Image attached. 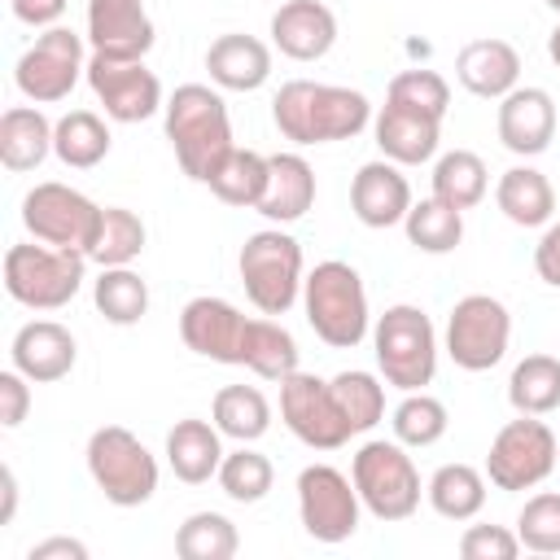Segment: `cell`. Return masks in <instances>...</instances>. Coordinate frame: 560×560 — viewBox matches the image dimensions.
<instances>
[{"instance_id": "cell-25", "label": "cell", "mask_w": 560, "mask_h": 560, "mask_svg": "<svg viewBox=\"0 0 560 560\" xmlns=\"http://www.w3.org/2000/svg\"><path fill=\"white\" fill-rule=\"evenodd\" d=\"M223 433L214 420H197L184 416L175 420V429L166 433V464L184 486H206L210 477H219L223 464Z\"/></svg>"}, {"instance_id": "cell-7", "label": "cell", "mask_w": 560, "mask_h": 560, "mask_svg": "<svg viewBox=\"0 0 560 560\" xmlns=\"http://www.w3.org/2000/svg\"><path fill=\"white\" fill-rule=\"evenodd\" d=\"M88 477L96 481V490L114 503V508H140L153 499L158 490V459L149 455V446L122 429V424H101L88 438Z\"/></svg>"}, {"instance_id": "cell-46", "label": "cell", "mask_w": 560, "mask_h": 560, "mask_svg": "<svg viewBox=\"0 0 560 560\" xmlns=\"http://www.w3.org/2000/svg\"><path fill=\"white\" fill-rule=\"evenodd\" d=\"M31 411V385L18 368H4L0 372V424L4 429H18Z\"/></svg>"}, {"instance_id": "cell-41", "label": "cell", "mask_w": 560, "mask_h": 560, "mask_svg": "<svg viewBox=\"0 0 560 560\" xmlns=\"http://www.w3.org/2000/svg\"><path fill=\"white\" fill-rule=\"evenodd\" d=\"M219 490L232 499V503H258V499H267L271 494V481H276V468H271V459L262 455V451H254L249 442H241L236 451H228L223 455V464H219Z\"/></svg>"}, {"instance_id": "cell-29", "label": "cell", "mask_w": 560, "mask_h": 560, "mask_svg": "<svg viewBox=\"0 0 560 560\" xmlns=\"http://www.w3.org/2000/svg\"><path fill=\"white\" fill-rule=\"evenodd\" d=\"M298 341L284 324H276L271 315H249V332H245V359L241 368H249L262 381H284L298 372Z\"/></svg>"}, {"instance_id": "cell-49", "label": "cell", "mask_w": 560, "mask_h": 560, "mask_svg": "<svg viewBox=\"0 0 560 560\" xmlns=\"http://www.w3.org/2000/svg\"><path fill=\"white\" fill-rule=\"evenodd\" d=\"M26 560H88V542L57 534V538H44V542H35V547L26 551Z\"/></svg>"}, {"instance_id": "cell-3", "label": "cell", "mask_w": 560, "mask_h": 560, "mask_svg": "<svg viewBox=\"0 0 560 560\" xmlns=\"http://www.w3.org/2000/svg\"><path fill=\"white\" fill-rule=\"evenodd\" d=\"M302 311L311 332L332 346V350H354L368 332H372V311H368V289L363 276L341 262V258H324L306 271L302 280Z\"/></svg>"}, {"instance_id": "cell-23", "label": "cell", "mask_w": 560, "mask_h": 560, "mask_svg": "<svg viewBox=\"0 0 560 560\" xmlns=\"http://www.w3.org/2000/svg\"><path fill=\"white\" fill-rule=\"evenodd\" d=\"M206 70L223 92H258L271 79V48L258 35L228 31L206 48Z\"/></svg>"}, {"instance_id": "cell-37", "label": "cell", "mask_w": 560, "mask_h": 560, "mask_svg": "<svg viewBox=\"0 0 560 560\" xmlns=\"http://www.w3.org/2000/svg\"><path fill=\"white\" fill-rule=\"evenodd\" d=\"M223 206H241V210H258L262 192H267V158L254 149H232L228 162L214 171V179L206 184Z\"/></svg>"}, {"instance_id": "cell-33", "label": "cell", "mask_w": 560, "mask_h": 560, "mask_svg": "<svg viewBox=\"0 0 560 560\" xmlns=\"http://www.w3.org/2000/svg\"><path fill=\"white\" fill-rule=\"evenodd\" d=\"M508 402L516 416H547L560 407V359L525 354L508 376Z\"/></svg>"}, {"instance_id": "cell-19", "label": "cell", "mask_w": 560, "mask_h": 560, "mask_svg": "<svg viewBox=\"0 0 560 560\" xmlns=\"http://www.w3.org/2000/svg\"><path fill=\"white\" fill-rule=\"evenodd\" d=\"M494 131H499L508 153L538 158L551 144V136H556V101H551V92H542V88H512L499 101Z\"/></svg>"}, {"instance_id": "cell-24", "label": "cell", "mask_w": 560, "mask_h": 560, "mask_svg": "<svg viewBox=\"0 0 560 560\" xmlns=\"http://www.w3.org/2000/svg\"><path fill=\"white\" fill-rule=\"evenodd\" d=\"M372 136H376L381 158H389L398 166H420V162H433L438 158L442 122L438 118H424V114H411V109H398V105L385 101L381 114L372 118Z\"/></svg>"}, {"instance_id": "cell-40", "label": "cell", "mask_w": 560, "mask_h": 560, "mask_svg": "<svg viewBox=\"0 0 560 560\" xmlns=\"http://www.w3.org/2000/svg\"><path fill=\"white\" fill-rule=\"evenodd\" d=\"M236 547H241V534L223 512H192L175 529V556L179 560H232Z\"/></svg>"}, {"instance_id": "cell-2", "label": "cell", "mask_w": 560, "mask_h": 560, "mask_svg": "<svg viewBox=\"0 0 560 560\" xmlns=\"http://www.w3.org/2000/svg\"><path fill=\"white\" fill-rule=\"evenodd\" d=\"M276 131L293 144H332L354 140L372 122V101L341 83L289 79L271 101Z\"/></svg>"}, {"instance_id": "cell-14", "label": "cell", "mask_w": 560, "mask_h": 560, "mask_svg": "<svg viewBox=\"0 0 560 560\" xmlns=\"http://www.w3.org/2000/svg\"><path fill=\"white\" fill-rule=\"evenodd\" d=\"M280 420L311 451H337L354 438V429L346 424V416L332 398V385L311 372H293L280 381Z\"/></svg>"}, {"instance_id": "cell-51", "label": "cell", "mask_w": 560, "mask_h": 560, "mask_svg": "<svg viewBox=\"0 0 560 560\" xmlns=\"http://www.w3.org/2000/svg\"><path fill=\"white\" fill-rule=\"evenodd\" d=\"M547 57H551V61L560 66V26H556V31L547 35Z\"/></svg>"}, {"instance_id": "cell-45", "label": "cell", "mask_w": 560, "mask_h": 560, "mask_svg": "<svg viewBox=\"0 0 560 560\" xmlns=\"http://www.w3.org/2000/svg\"><path fill=\"white\" fill-rule=\"evenodd\" d=\"M459 556L464 560H516L521 538L516 529H503V525H468L459 534Z\"/></svg>"}, {"instance_id": "cell-28", "label": "cell", "mask_w": 560, "mask_h": 560, "mask_svg": "<svg viewBox=\"0 0 560 560\" xmlns=\"http://www.w3.org/2000/svg\"><path fill=\"white\" fill-rule=\"evenodd\" d=\"M52 127L57 122H48L39 105L4 109V118H0V162H4V171H13V175L35 171L52 153Z\"/></svg>"}, {"instance_id": "cell-27", "label": "cell", "mask_w": 560, "mask_h": 560, "mask_svg": "<svg viewBox=\"0 0 560 560\" xmlns=\"http://www.w3.org/2000/svg\"><path fill=\"white\" fill-rule=\"evenodd\" d=\"M494 206L516 228H547L556 219V188L538 166H508L494 184Z\"/></svg>"}, {"instance_id": "cell-35", "label": "cell", "mask_w": 560, "mask_h": 560, "mask_svg": "<svg viewBox=\"0 0 560 560\" xmlns=\"http://www.w3.org/2000/svg\"><path fill=\"white\" fill-rule=\"evenodd\" d=\"M92 302L109 324L131 328L149 315V284L131 267H101V276L92 280Z\"/></svg>"}, {"instance_id": "cell-11", "label": "cell", "mask_w": 560, "mask_h": 560, "mask_svg": "<svg viewBox=\"0 0 560 560\" xmlns=\"http://www.w3.org/2000/svg\"><path fill=\"white\" fill-rule=\"evenodd\" d=\"M512 341V315L490 293H468L446 315V354L464 372H490Z\"/></svg>"}, {"instance_id": "cell-1", "label": "cell", "mask_w": 560, "mask_h": 560, "mask_svg": "<svg viewBox=\"0 0 560 560\" xmlns=\"http://www.w3.org/2000/svg\"><path fill=\"white\" fill-rule=\"evenodd\" d=\"M162 127H166V140L175 149L179 171L192 184H210L214 171L236 149L228 101L210 83H179L162 105Z\"/></svg>"}, {"instance_id": "cell-52", "label": "cell", "mask_w": 560, "mask_h": 560, "mask_svg": "<svg viewBox=\"0 0 560 560\" xmlns=\"http://www.w3.org/2000/svg\"><path fill=\"white\" fill-rule=\"evenodd\" d=\"M547 4H551V9H556V13H560V0H547Z\"/></svg>"}, {"instance_id": "cell-4", "label": "cell", "mask_w": 560, "mask_h": 560, "mask_svg": "<svg viewBox=\"0 0 560 560\" xmlns=\"http://www.w3.org/2000/svg\"><path fill=\"white\" fill-rule=\"evenodd\" d=\"M372 354H376V368H381L385 385H394L402 394L433 385V372H438L433 319L411 302L389 306L372 324Z\"/></svg>"}, {"instance_id": "cell-44", "label": "cell", "mask_w": 560, "mask_h": 560, "mask_svg": "<svg viewBox=\"0 0 560 560\" xmlns=\"http://www.w3.org/2000/svg\"><path fill=\"white\" fill-rule=\"evenodd\" d=\"M516 538L525 551H538V556L560 551V494L556 490L525 499V508L516 512Z\"/></svg>"}, {"instance_id": "cell-36", "label": "cell", "mask_w": 560, "mask_h": 560, "mask_svg": "<svg viewBox=\"0 0 560 560\" xmlns=\"http://www.w3.org/2000/svg\"><path fill=\"white\" fill-rule=\"evenodd\" d=\"M402 228L420 254H451L464 241V210H451L446 201L424 197V201H411Z\"/></svg>"}, {"instance_id": "cell-18", "label": "cell", "mask_w": 560, "mask_h": 560, "mask_svg": "<svg viewBox=\"0 0 560 560\" xmlns=\"http://www.w3.org/2000/svg\"><path fill=\"white\" fill-rule=\"evenodd\" d=\"M79 359V346H74V332L57 319H31L13 332V346H9V363L31 381V385H52L61 376H70Z\"/></svg>"}, {"instance_id": "cell-5", "label": "cell", "mask_w": 560, "mask_h": 560, "mask_svg": "<svg viewBox=\"0 0 560 560\" xmlns=\"http://www.w3.org/2000/svg\"><path fill=\"white\" fill-rule=\"evenodd\" d=\"M88 262H92L88 254L52 249L44 241L9 245L4 249V293L18 306H31V311H61L83 289Z\"/></svg>"}, {"instance_id": "cell-34", "label": "cell", "mask_w": 560, "mask_h": 560, "mask_svg": "<svg viewBox=\"0 0 560 560\" xmlns=\"http://www.w3.org/2000/svg\"><path fill=\"white\" fill-rule=\"evenodd\" d=\"M490 188L486 162L472 149H451L433 162V197L446 201L451 210H472Z\"/></svg>"}, {"instance_id": "cell-9", "label": "cell", "mask_w": 560, "mask_h": 560, "mask_svg": "<svg viewBox=\"0 0 560 560\" xmlns=\"http://www.w3.org/2000/svg\"><path fill=\"white\" fill-rule=\"evenodd\" d=\"M101 210L88 192L70 188V184H57V179H44L35 184L26 197H22V223L35 241L52 245V249H79V254H92L96 245V232H101Z\"/></svg>"}, {"instance_id": "cell-22", "label": "cell", "mask_w": 560, "mask_h": 560, "mask_svg": "<svg viewBox=\"0 0 560 560\" xmlns=\"http://www.w3.org/2000/svg\"><path fill=\"white\" fill-rule=\"evenodd\" d=\"M455 79L464 92L481 101H503L512 88H521V52L508 39H472L455 57Z\"/></svg>"}, {"instance_id": "cell-32", "label": "cell", "mask_w": 560, "mask_h": 560, "mask_svg": "<svg viewBox=\"0 0 560 560\" xmlns=\"http://www.w3.org/2000/svg\"><path fill=\"white\" fill-rule=\"evenodd\" d=\"M424 494L442 521H472L486 508V472L472 464H442L429 477Z\"/></svg>"}, {"instance_id": "cell-13", "label": "cell", "mask_w": 560, "mask_h": 560, "mask_svg": "<svg viewBox=\"0 0 560 560\" xmlns=\"http://www.w3.org/2000/svg\"><path fill=\"white\" fill-rule=\"evenodd\" d=\"M359 512H363V499H359L354 481L341 468H332V464H306L298 472V516H302V529L315 542L337 547V542L354 538Z\"/></svg>"}, {"instance_id": "cell-38", "label": "cell", "mask_w": 560, "mask_h": 560, "mask_svg": "<svg viewBox=\"0 0 560 560\" xmlns=\"http://www.w3.org/2000/svg\"><path fill=\"white\" fill-rule=\"evenodd\" d=\"M149 232H144V219L127 206H105L101 210V232H96V245H92V262L96 267H131L144 249Z\"/></svg>"}, {"instance_id": "cell-48", "label": "cell", "mask_w": 560, "mask_h": 560, "mask_svg": "<svg viewBox=\"0 0 560 560\" xmlns=\"http://www.w3.org/2000/svg\"><path fill=\"white\" fill-rule=\"evenodd\" d=\"M9 9L26 26H57L66 13V0H9Z\"/></svg>"}, {"instance_id": "cell-50", "label": "cell", "mask_w": 560, "mask_h": 560, "mask_svg": "<svg viewBox=\"0 0 560 560\" xmlns=\"http://www.w3.org/2000/svg\"><path fill=\"white\" fill-rule=\"evenodd\" d=\"M0 486H4V508H0V525H9V521H13V512H18V477H13V468H9V464L0 468Z\"/></svg>"}, {"instance_id": "cell-31", "label": "cell", "mask_w": 560, "mask_h": 560, "mask_svg": "<svg viewBox=\"0 0 560 560\" xmlns=\"http://www.w3.org/2000/svg\"><path fill=\"white\" fill-rule=\"evenodd\" d=\"M210 420L232 442H258L271 429V402L258 385H223L210 402Z\"/></svg>"}, {"instance_id": "cell-10", "label": "cell", "mask_w": 560, "mask_h": 560, "mask_svg": "<svg viewBox=\"0 0 560 560\" xmlns=\"http://www.w3.org/2000/svg\"><path fill=\"white\" fill-rule=\"evenodd\" d=\"M556 468H560V442L538 416L508 420L494 433L490 455H486V481L494 490H508V494L542 486Z\"/></svg>"}, {"instance_id": "cell-39", "label": "cell", "mask_w": 560, "mask_h": 560, "mask_svg": "<svg viewBox=\"0 0 560 560\" xmlns=\"http://www.w3.org/2000/svg\"><path fill=\"white\" fill-rule=\"evenodd\" d=\"M389 424H394V438H398L402 446L424 451V446H433V442L446 438L451 411H446L442 398H433V394H424V389H411V394H402V402L394 407Z\"/></svg>"}, {"instance_id": "cell-12", "label": "cell", "mask_w": 560, "mask_h": 560, "mask_svg": "<svg viewBox=\"0 0 560 560\" xmlns=\"http://www.w3.org/2000/svg\"><path fill=\"white\" fill-rule=\"evenodd\" d=\"M79 74H88L83 61V35H74L70 26H44V35H35V44L18 57L13 66V83L26 101L35 105H57L74 92Z\"/></svg>"}, {"instance_id": "cell-16", "label": "cell", "mask_w": 560, "mask_h": 560, "mask_svg": "<svg viewBox=\"0 0 560 560\" xmlns=\"http://www.w3.org/2000/svg\"><path fill=\"white\" fill-rule=\"evenodd\" d=\"M245 332H249V315H241L228 298L201 293V298H188L184 311H179V337L201 359L241 368V359H245Z\"/></svg>"}, {"instance_id": "cell-17", "label": "cell", "mask_w": 560, "mask_h": 560, "mask_svg": "<svg viewBox=\"0 0 560 560\" xmlns=\"http://www.w3.org/2000/svg\"><path fill=\"white\" fill-rule=\"evenodd\" d=\"M158 31L144 0H88V44L101 57L144 61Z\"/></svg>"}, {"instance_id": "cell-26", "label": "cell", "mask_w": 560, "mask_h": 560, "mask_svg": "<svg viewBox=\"0 0 560 560\" xmlns=\"http://www.w3.org/2000/svg\"><path fill=\"white\" fill-rule=\"evenodd\" d=\"M315 206V171L302 153H271L267 158V192L258 214L271 223H298Z\"/></svg>"}, {"instance_id": "cell-8", "label": "cell", "mask_w": 560, "mask_h": 560, "mask_svg": "<svg viewBox=\"0 0 560 560\" xmlns=\"http://www.w3.org/2000/svg\"><path fill=\"white\" fill-rule=\"evenodd\" d=\"M350 481H354L363 508L385 525L407 521L420 508V472H416V464L398 438L394 442H385V438L363 442L350 459Z\"/></svg>"}, {"instance_id": "cell-30", "label": "cell", "mask_w": 560, "mask_h": 560, "mask_svg": "<svg viewBox=\"0 0 560 560\" xmlns=\"http://www.w3.org/2000/svg\"><path fill=\"white\" fill-rule=\"evenodd\" d=\"M52 153H57V162L70 166V171H92V166H101L105 153H109V127H105V118L92 114V109H70V114H61L57 127H52Z\"/></svg>"}, {"instance_id": "cell-21", "label": "cell", "mask_w": 560, "mask_h": 560, "mask_svg": "<svg viewBox=\"0 0 560 560\" xmlns=\"http://www.w3.org/2000/svg\"><path fill=\"white\" fill-rule=\"evenodd\" d=\"M271 44L289 61H319L337 44V13L319 0H284L271 13Z\"/></svg>"}, {"instance_id": "cell-20", "label": "cell", "mask_w": 560, "mask_h": 560, "mask_svg": "<svg viewBox=\"0 0 560 560\" xmlns=\"http://www.w3.org/2000/svg\"><path fill=\"white\" fill-rule=\"evenodd\" d=\"M350 210L363 228H394L407 219L411 210V184L407 175L398 171V162L389 158H376V162H363L350 179Z\"/></svg>"}, {"instance_id": "cell-47", "label": "cell", "mask_w": 560, "mask_h": 560, "mask_svg": "<svg viewBox=\"0 0 560 560\" xmlns=\"http://www.w3.org/2000/svg\"><path fill=\"white\" fill-rule=\"evenodd\" d=\"M534 271H538L542 284L560 289V219H551V223L542 228V236H538V245H534Z\"/></svg>"}, {"instance_id": "cell-15", "label": "cell", "mask_w": 560, "mask_h": 560, "mask_svg": "<svg viewBox=\"0 0 560 560\" xmlns=\"http://www.w3.org/2000/svg\"><path fill=\"white\" fill-rule=\"evenodd\" d=\"M88 88L105 105V118H114V122H144L166 105L162 83L144 61H118V57L92 52Z\"/></svg>"}, {"instance_id": "cell-42", "label": "cell", "mask_w": 560, "mask_h": 560, "mask_svg": "<svg viewBox=\"0 0 560 560\" xmlns=\"http://www.w3.org/2000/svg\"><path fill=\"white\" fill-rule=\"evenodd\" d=\"M328 385H332V398H337V407L354 433H368L385 420V385L372 372L350 368V372H337Z\"/></svg>"}, {"instance_id": "cell-43", "label": "cell", "mask_w": 560, "mask_h": 560, "mask_svg": "<svg viewBox=\"0 0 560 560\" xmlns=\"http://www.w3.org/2000/svg\"><path fill=\"white\" fill-rule=\"evenodd\" d=\"M389 105L398 109H411V114H424V118H446L451 109V83L438 74V70H402L389 79V92H385Z\"/></svg>"}, {"instance_id": "cell-6", "label": "cell", "mask_w": 560, "mask_h": 560, "mask_svg": "<svg viewBox=\"0 0 560 560\" xmlns=\"http://www.w3.org/2000/svg\"><path fill=\"white\" fill-rule=\"evenodd\" d=\"M236 271H241L245 298L262 315H284L302 298V280H306L302 245L280 228H262V232L245 236V245L236 254Z\"/></svg>"}]
</instances>
